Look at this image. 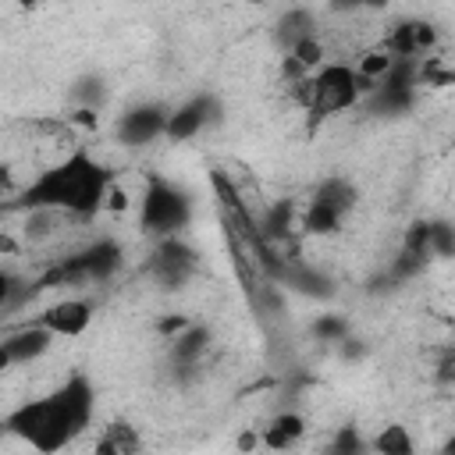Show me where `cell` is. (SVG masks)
<instances>
[{"label": "cell", "instance_id": "21", "mask_svg": "<svg viewBox=\"0 0 455 455\" xmlns=\"http://www.w3.org/2000/svg\"><path fill=\"white\" fill-rule=\"evenodd\" d=\"M18 196V185H14V174L7 167H0V206H11V199Z\"/></svg>", "mask_w": 455, "mask_h": 455}, {"label": "cell", "instance_id": "26", "mask_svg": "<svg viewBox=\"0 0 455 455\" xmlns=\"http://www.w3.org/2000/svg\"><path fill=\"white\" fill-rule=\"evenodd\" d=\"M387 0H359V7H384Z\"/></svg>", "mask_w": 455, "mask_h": 455}, {"label": "cell", "instance_id": "16", "mask_svg": "<svg viewBox=\"0 0 455 455\" xmlns=\"http://www.w3.org/2000/svg\"><path fill=\"white\" fill-rule=\"evenodd\" d=\"M341 220H345V213H338V210H331V206H323L316 199H309V206L302 213V228L309 235H334L341 228Z\"/></svg>", "mask_w": 455, "mask_h": 455}, {"label": "cell", "instance_id": "6", "mask_svg": "<svg viewBox=\"0 0 455 455\" xmlns=\"http://www.w3.org/2000/svg\"><path fill=\"white\" fill-rule=\"evenodd\" d=\"M164 124H167V110L156 107V103H142V107H132L117 117V142L121 146H146L153 139L164 135Z\"/></svg>", "mask_w": 455, "mask_h": 455}, {"label": "cell", "instance_id": "23", "mask_svg": "<svg viewBox=\"0 0 455 455\" xmlns=\"http://www.w3.org/2000/svg\"><path fill=\"white\" fill-rule=\"evenodd\" d=\"M0 252H4V256H14V252H18V242H14L11 235H4V231H0Z\"/></svg>", "mask_w": 455, "mask_h": 455}, {"label": "cell", "instance_id": "13", "mask_svg": "<svg viewBox=\"0 0 455 455\" xmlns=\"http://www.w3.org/2000/svg\"><path fill=\"white\" fill-rule=\"evenodd\" d=\"M139 448H142V434L132 423H107L96 441L100 455H135Z\"/></svg>", "mask_w": 455, "mask_h": 455}, {"label": "cell", "instance_id": "22", "mask_svg": "<svg viewBox=\"0 0 455 455\" xmlns=\"http://www.w3.org/2000/svg\"><path fill=\"white\" fill-rule=\"evenodd\" d=\"M14 302V277L0 267V309H7Z\"/></svg>", "mask_w": 455, "mask_h": 455}, {"label": "cell", "instance_id": "5", "mask_svg": "<svg viewBox=\"0 0 455 455\" xmlns=\"http://www.w3.org/2000/svg\"><path fill=\"white\" fill-rule=\"evenodd\" d=\"M220 117V103L203 92V96H192L188 103L167 110V124H164V135L174 139V142H185V139H196L206 124H213Z\"/></svg>", "mask_w": 455, "mask_h": 455}, {"label": "cell", "instance_id": "18", "mask_svg": "<svg viewBox=\"0 0 455 455\" xmlns=\"http://www.w3.org/2000/svg\"><path fill=\"white\" fill-rule=\"evenodd\" d=\"M391 64H395V57L387 53V50H370V53H363L359 57V64H355V71L366 78V82H380L387 71H391Z\"/></svg>", "mask_w": 455, "mask_h": 455}, {"label": "cell", "instance_id": "14", "mask_svg": "<svg viewBox=\"0 0 455 455\" xmlns=\"http://www.w3.org/2000/svg\"><path fill=\"white\" fill-rule=\"evenodd\" d=\"M313 199L323 203V206H331V210H338V213H348V210L355 206V188H352L348 178L334 174V178H323V181L313 188Z\"/></svg>", "mask_w": 455, "mask_h": 455}, {"label": "cell", "instance_id": "15", "mask_svg": "<svg viewBox=\"0 0 455 455\" xmlns=\"http://www.w3.org/2000/svg\"><path fill=\"white\" fill-rule=\"evenodd\" d=\"M370 448L380 451V455H412V451H416V441L409 437V427L391 423V427H384V430L370 441Z\"/></svg>", "mask_w": 455, "mask_h": 455}, {"label": "cell", "instance_id": "11", "mask_svg": "<svg viewBox=\"0 0 455 455\" xmlns=\"http://www.w3.org/2000/svg\"><path fill=\"white\" fill-rule=\"evenodd\" d=\"M306 36H316V14L306 11V7H288L281 18H277V43L284 50H291L299 39Z\"/></svg>", "mask_w": 455, "mask_h": 455}, {"label": "cell", "instance_id": "25", "mask_svg": "<svg viewBox=\"0 0 455 455\" xmlns=\"http://www.w3.org/2000/svg\"><path fill=\"white\" fill-rule=\"evenodd\" d=\"M7 4H14V7H39V4H46V0H7Z\"/></svg>", "mask_w": 455, "mask_h": 455}, {"label": "cell", "instance_id": "9", "mask_svg": "<svg viewBox=\"0 0 455 455\" xmlns=\"http://www.w3.org/2000/svg\"><path fill=\"white\" fill-rule=\"evenodd\" d=\"M53 395H57V402L64 405V412H68L75 434H82V430L92 423V412H96V395H92L89 377H85V373H71Z\"/></svg>", "mask_w": 455, "mask_h": 455}, {"label": "cell", "instance_id": "27", "mask_svg": "<svg viewBox=\"0 0 455 455\" xmlns=\"http://www.w3.org/2000/svg\"><path fill=\"white\" fill-rule=\"evenodd\" d=\"M249 4H263V0H249Z\"/></svg>", "mask_w": 455, "mask_h": 455}, {"label": "cell", "instance_id": "17", "mask_svg": "<svg viewBox=\"0 0 455 455\" xmlns=\"http://www.w3.org/2000/svg\"><path fill=\"white\" fill-rule=\"evenodd\" d=\"M288 57H291L302 71H313V68H320V64H323V57H327V53H323V43H320L316 36H306V39H299V43L288 50Z\"/></svg>", "mask_w": 455, "mask_h": 455}, {"label": "cell", "instance_id": "24", "mask_svg": "<svg viewBox=\"0 0 455 455\" xmlns=\"http://www.w3.org/2000/svg\"><path fill=\"white\" fill-rule=\"evenodd\" d=\"M11 366H14V363H11V355H7V348L0 345V377H4V373H7Z\"/></svg>", "mask_w": 455, "mask_h": 455}, {"label": "cell", "instance_id": "7", "mask_svg": "<svg viewBox=\"0 0 455 455\" xmlns=\"http://www.w3.org/2000/svg\"><path fill=\"white\" fill-rule=\"evenodd\" d=\"M53 338H82L92 323V306L85 299H57L39 313V320Z\"/></svg>", "mask_w": 455, "mask_h": 455}, {"label": "cell", "instance_id": "12", "mask_svg": "<svg viewBox=\"0 0 455 455\" xmlns=\"http://www.w3.org/2000/svg\"><path fill=\"white\" fill-rule=\"evenodd\" d=\"M306 434V419L299 416V412H281V416H274L270 419V427H263V434H259V444H267V448H291L299 437Z\"/></svg>", "mask_w": 455, "mask_h": 455}, {"label": "cell", "instance_id": "19", "mask_svg": "<svg viewBox=\"0 0 455 455\" xmlns=\"http://www.w3.org/2000/svg\"><path fill=\"white\" fill-rule=\"evenodd\" d=\"M128 206H132V196H128V188H124V185L114 178V181L107 185V196H103V210H107V213H124Z\"/></svg>", "mask_w": 455, "mask_h": 455}, {"label": "cell", "instance_id": "3", "mask_svg": "<svg viewBox=\"0 0 455 455\" xmlns=\"http://www.w3.org/2000/svg\"><path fill=\"white\" fill-rule=\"evenodd\" d=\"M4 427L14 437H21L28 448H36V451H60L78 437L71 419H68V412H64V405L57 402V395L21 402L18 409L7 412Z\"/></svg>", "mask_w": 455, "mask_h": 455}, {"label": "cell", "instance_id": "20", "mask_svg": "<svg viewBox=\"0 0 455 455\" xmlns=\"http://www.w3.org/2000/svg\"><path fill=\"white\" fill-rule=\"evenodd\" d=\"M316 334H320L323 341H341L345 320H341V316H323V320H316Z\"/></svg>", "mask_w": 455, "mask_h": 455}, {"label": "cell", "instance_id": "4", "mask_svg": "<svg viewBox=\"0 0 455 455\" xmlns=\"http://www.w3.org/2000/svg\"><path fill=\"white\" fill-rule=\"evenodd\" d=\"M188 220H192L188 196L174 181H167L160 174H149L146 188H142V199H139V228L146 235L167 238V235H178Z\"/></svg>", "mask_w": 455, "mask_h": 455}, {"label": "cell", "instance_id": "1", "mask_svg": "<svg viewBox=\"0 0 455 455\" xmlns=\"http://www.w3.org/2000/svg\"><path fill=\"white\" fill-rule=\"evenodd\" d=\"M114 181V171L100 164L85 149H71L64 160L43 167L25 188L14 196V210H57L64 217H96L103 210L107 185Z\"/></svg>", "mask_w": 455, "mask_h": 455}, {"label": "cell", "instance_id": "10", "mask_svg": "<svg viewBox=\"0 0 455 455\" xmlns=\"http://www.w3.org/2000/svg\"><path fill=\"white\" fill-rule=\"evenodd\" d=\"M0 345L7 348L11 363L21 366V363H32V359L46 355L50 345H53V334H50L43 323H28V327H18V331H11L7 338H0Z\"/></svg>", "mask_w": 455, "mask_h": 455}, {"label": "cell", "instance_id": "2", "mask_svg": "<svg viewBox=\"0 0 455 455\" xmlns=\"http://www.w3.org/2000/svg\"><path fill=\"white\" fill-rule=\"evenodd\" d=\"M370 92H373V82H366L352 64H327V60L291 85V96L302 103L309 121H323L341 110H352Z\"/></svg>", "mask_w": 455, "mask_h": 455}, {"label": "cell", "instance_id": "8", "mask_svg": "<svg viewBox=\"0 0 455 455\" xmlns=\"http://www.w3.org/2000/svg\"><path fill=\"white\" fill-rule=\"evenodd\" d=\"M149 270H153L164 284H181V281L196 270V252H192L185 242H178L174 235H167V238H160V245L153 249Z\"/></svg>", "mask_w": 455, "mask_h": 455}]
</instances>
